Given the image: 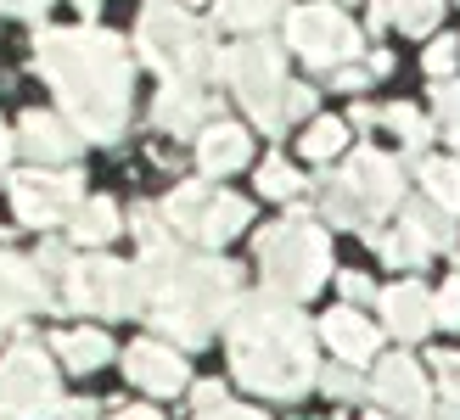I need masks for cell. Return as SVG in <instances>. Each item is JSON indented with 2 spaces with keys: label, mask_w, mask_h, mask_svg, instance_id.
<instances>
[{
  "label": "cell",
  "mask_w": 460,
  "mask_h": 420,
  "mask_svg": "<svg viewBox=\"0 0 460 420\" xmlns=\"http://www.w3.org/2000/svg\"><path fill=\"white\" fill-rule=\"evenodd\" d=\"M40 74L62 96L67 118L90 140H112L129 112V51L119 34L102 29H45L40 34Z\"/></svg>",
  "instance_id": "cell-1"
},
{
  "label": "cell",
  "mask_w": 460,
  "mask_h": 420,
  "mask_svg": "<svg viewBox=\"0 0 460 420\" xmlns=\"http://www.w3.org/2000/svg\"><path fill=\"white\" fill-rule=\"evenodd\" d=\"M230 364H236V381L264 392V398H297V392L314 387V376H320L309 325L297 319V309L281 297H259L236 314Z\"/></svg>",
  "instance_id": "cell-2"
},
{
  "label": "cell",
  "mask_w": 460,
  "mask_h": 420,
  "mask_svg": "<svg viewBox=\"0 0 460 420\" xmlns=\"http://www.w3.org/2000/svg\"><path fill=\"white\" fill-rule=\"evenodd\" d=\"M259 269H264V292L281 302H304L309 292H320V280L332 269L326 236L309 219H281L259 236Z\"/></svg>",
  "instance_id": "cell-3"
},
{
  "label": "cell",
  "mask_w": 460,
  "mask_h": 420,
  "mask_svg": "<svg viewBox=\"0 0 460 420\" xmlns=\"http://www.w3.org/2000/svg\"><path fill=\"white\" fill-rule=\"evenodd\" d=\"M141 57L152 67H164L169 79H202L208 74V39H202V29L174 6V0H146Z\"/></svg>",
  "instance_id": "cell-4"
},
{
  "label": "cell",
  "mask_w": 460,
  "mask_h": 420,
  "mask_svg": "<svg viewBox=\"0 0 460 420\" xmlns=\"http://www.w3.org/2000/svg\"><path fill=\"white\" fill-rule=\"evenodd\" d=\"M57 370L40 347H17L0 359V420H57Z\"/></svg>",
  "instance_id": "cell-5"
},
{
  "label": "cell",
  "mask_w": 460,
  "mask_h": 420,
  "mask_svg": "<svg viewBox=\"0 0 460 420\" xmlns=\"http://www.w3.org/2000/svg\"><path fill=\"white\" fill-rule=\"evenodd\" d=\"M219 74L236 84V96L252 107V118H259L264 129H281V51L264 39H252V45H236V51H225L219 57Z\"/></svg>",
  "instance_id": "cell-6"
},
{
  "label": "cell",
  "mask_w": 460,
  "mask_h": 420,
  "mask_svg": "<svg viewBox=\"0 0 460 420\" xmlns=\"http://www.w3.org/2000/svg\"><path fill=\"white\" fill-rule=\"evenodd\" d=\"M67 302L84 314H135L146 302L141 269L112 264V258H79L67 264Z\"/></svg>",
  "instance_id": "cell-7"
},
{
  "label": "cell",
  "mask_w": 460,
  "mask_h": 420,
  "mask_svg": "<svg viewBox=\"0 0 460 420\" xmlns=\"http://www.w3.org/2000/svg\"><path fill=\"white\" fill-rule=\"evenodd\" d=\"M287 39L309 67H337L359 51V29L337 6H297L287 17Z\"/></svg>",
  "instance_id": "cell-8"
},
{
  "label": "cell",
  "mask_w": 460,
  "mask_h": 420,
  "mask_svg": "<svg viewBox=\"0 0 460 420\" xmlns=\"http://www.w3.org/2000/svg\"><path fill=\"white\" fill-rule=\"evenodd\" d=\"M79 191H84L79 169H67V174H40V169H29V174L12 179V207H17L22 224L51 230V224H62L79 207Z\"/></svg>",
  "instance_id": "cell-9"
},
{
  "label": "cell",
  "mask_w": 460,
  "mask_h": 420,
  "mask_svg": "<svg viewBox=\"0 0 460 420\" xmlns=\"http://www.w3.org/2000/svg\"><path fill=\"white\" fill-rule=\"evenodd\" d=\"M337 185L359 202V214H365V219H376V214H387V207H399V197H404L399 162H387L382 152H354Z\"/></svg>",
  "instance_id": "cell-10"
},
{
  "label": "cell",
  "mask_w": 460,
  "mask_h": 420,
  "mask_svg": "<svg viewBox=\"0 0 460 420\" xmlns=\"http://www.w3.org/2000/svg\"><path fill=\"white\" fill-rule=\"evenodd\" d=\"M124 370H129V381L141 387V392H157V398H169V392L186 387V359L174 354V347L164 342H129V354H124Z\"/></svg>",
  "instance_id": "cell-11"
},
{
  "label": "cell",
  "mask_w": 460,
  "mask_h": 420,
  "mask_svg": "<svg viewBox=\"0 0 460 420\" xmlns=\"http://www.w3.org/2000/svg\"><path fill=\"white\" fill-rule=\"evenodd\" d=\"M382 314H387V331L394 337L416 342V337L432 331V292L416 286V280H399V286L382 292Z\"/></svg>",
  "instance_id": "cell-12"
},
{
  "label": "cell",
  "mask_w": 460,
  "mask_h": 420,
  "mask_svg": "<svg viewBox=\"0 0 460 420\" xmlns=\"http://www.w3.org/2000/svg\"><path fill=\"white\" fill-rule=\"evenodd\" d=\"M371 392H376L387 409H399V415H421L427 398H432L416 359H387V364L376 370V387H371Z\"/></svg>",
  "instance_id": "cell-13"
},
{
  "label": "cell",
  "mask_w": 460,
  "mask_h": 420,
  "mask_svg": "<svg viewBox=\"0 0 460 420\" xmlns=\"http://www.w3.org/2000/svg\"><path fill=\"white\" fill-rule=\"evenodd\" d=\"M45 302H51V297H45V286H40V269L0 252V325H12L17 314H29V309H45Z\"/></svg>",
  "instance_id": "cell-14"
},
{
  "label": "cell",
  "mask_w": 460,
  "mask_h": 420,
  "mask_svg": "<svg viewBox=\"0 0 460 420\" xmlns=\"http://www.w3.org/2000/svg\"><path fill=\"white\" fill-rule=\"evenodd\" d=\"M320 331H326V342L337 347L342 364H365V359L376 354V325L365 319V314H354V309H332Z\"/></svg>",
  "instance_id": "cell-15"
},
{
  "label": "cell",
  "mask_w": 460,
  "mask_h": 420,
  "mask_svg": "<svg viewBox=\"0 0 460 420\" xmlns=\"http://www.w3.org/2000/svg\"><path fill=\"white\" fill-rule=\"evenodd\" d=\"M252 152V140L242 124H208L197 140V162H202V174H230V169H242Z\"/></svg>",
  "instance_id": "cell-16"
},
{
  "label": "cell",
  "mask_w": 460,
  "mask_h": 420,
  "mask_svg": "<svg viewBox=\"0 0 460 420\" xmlns=\"http://www.w3.org/2000/svg\"><path fill=\"white\" fill-rule=\"evenodd\" d=\"M22 152L34 162H67L74 157V129H67L57 112H29V118H22Z\"/></svg>",
  "instance_id": "cell-17"
},
{
  "label": "cell",
  "mask_w": 460,
  "mask_h": 420,
  "mask_svg": "<svg viewBox=\"0 0 460 420\" xmlns=\"http://www.w3.org/2000/svg\"><path fill=\"white\" fill-rule=\"evenodd\" d=\"M202 112H208V96H202L197 79H169V90L157 96V124L164 129H191Z\"/></svg>",
  "instance_id": "cell-18"
},
{
  "label": "cell",
  "mask_w": 460,
  "mask_h": 420,
  "mask_svg": "<svg viewBox=\"0 0 460 420\" xmlns=\"http://www.w3.org/2000/svg\"><path fill=\"white\" fill-rule=\"evenodd\" d=\"M247 214H252V207H247L242 197H225V191H214L208 214L197 219V230H191V236H197V241H208V247H219V241H230V236H236V230L247 224Z\"/></svg>",
  "instance_id": "cell-19"
},
{
  "label": "cell",
  "mask_w": 460,
  "mask_h": 420,
  "mask_svg": "<svg viewBox=\"0 0 460 420\" xmlns=\"http://www.w3.org/2000/svg\"><path fill=\"white\" fill-rule=\"evenodd\" d=\"M74 241L79 247H102V241H112L119 236V202H107V197H90V202H79L74 207Z\"/></svg>",
  "instance_id": "cell-20"
},
{
  "label": "cell",
  "mask_w": 460,
  "mask_h": 420,
  "mask_svg": "<svg viewBox=\"0 0 460 420\" xmlns=\"http://www.w3.org/2000/svg\"><path fill=\"white\" fill-rule=\"evenodd\" d=\"M444 17V0H376V22H399L404 34H432Z\"/></svg>",
  "instance_id": "cell-21"
},
{
  "label": "cell",
  "mask_w": 460,
  "mask_h": 420,
  "mask_svg": "<svg viewBox=\"0 0 460 420\" xmlns=\"http://www.w3.org/2000/svg\"><path fill=\"white\" fill-rule=\"evenodd\" d=\"M57 354L67 370H96L112 359V342L107 331H57Z\"/></svg>",
  "instance_id": "cell-22"
},
{
  "label": "cell",
  "mask_w": 460,
  "mask_h": 420,
  "mask_svg": "<svg viewBox=\"0 0 460 420\" xmlns=\"http://www.w3.org/2000/svg\"><path fill=\"white\" fill-rule=\"evenodd\" d=\"M421 185H427V197L438 202L444 214H460V162L427 157V162H421Z\"/></svg>",
  "instance_id": "cell-23"
},
{
  "label": "cell",
  "mask_w": 460,
  "mask_h": 420,
  "mask_svg": "<svg viewBox=\"0 0 460 420\" xmlns=\"http://www.w3.org/2000/svg\"><path fill=\"white\" fill-rule=\"evenodd\" d=\"M208 202H214V191L197 179V185H180V191L169 197V207H164V214H169V224H174V230H186V236H191V230H197V219L208 214Z\"/></svg>",
  "instance_id": "cell-24"
},
{
  "label": "cell",
  "mask_w": 460,
  "mask_h": 420,
  "mask_svg": "<svg viewBox=\"0 0 460 420\" xmlns=\"http://www.w3.org/2000/svg\"><path fill=\"white\" fill-rule=\"evenodd\" d=\"M342 146H349V124H342V118H314V124H309V135H304V146H297V152H304L309 162H332Z\"/></svg>",
  "instance_id": "cell-25"
},
{
  "label": "cell",
  "mask_w": 460,
  "mask_h": 420,
  "mask_svg": "<svg viewBox=\"0 0 460 420\" xmlns=\"http://www.w3.org/2000/svg\"><path fill=\"white\" fill-rule=\"evenodd\" d=\"M275 12H281V0H219V22L230 29H264Z\"/></svg>",
  "instance_id": "cell-26"
},
{
  "label": "cell",
  "mask_w": 460,
  "mask_h": 420,
  "mask_svg": "<svg viewBox=\"0 0 460 420\" xmlns=\"http://www.w3.org/2000/svg\"><path fill=\"white\" fill-rule=\"evenodd\" d=\"M259 191H264V197H275V202H287V197L304 191V179H297V169H292L287 157H270L264 169H259Z\"/></svg>",
  "instance_id": "cell-27"
},
{
  "label": "cell",
  "mask_w": 460,
  "mask_h": 420,
  "mask_svg": "<svg viewBox=\"0 0 460 420\" xmlns=\"http://www.w3.org/2000/svg\"><path fill=\"white\" fill-rule=\"evenodd\" d=\"M432 370L444 387V420H460V354H432Z\"/></svg>",
  "instance_id": "cell-28"
},
{
  "label": "cell",
  "mask_w": 460,
  "mask_h": 420,
  "mask_svg": "<svg viewBox=\"0 0 460 420\" xmlns=\"http://www.w3.org/2000/svg\"><path fill=\"white\" fill-rule=\"evenodd\" d=\"M455 57H460V39H455V34H438V39L427 45V57H421V62H427V74H432V79H444V74H455Z\"/></svg>",
  "instance_id": "cell-29"
},
{
  "label": "cell",
  "mask_w": 460,
  "mask_h": 420,
  "mask_svg": "<svg viewBox=\"0 0 460 420\" xmlns=\"http://www.w3.org/2000/svg\"><path fill=\"white\" fill-rule=\"evenodd\" d=\"M432 319H438V325H449V331L460 325V280H444V292L432 297Z\"/></svg>",
  "instance_id": "cell-30"
},
{
  "label": "cell",
  "mask_w": 460,
  "mask_h": 420,
  "mask_svg": "<svg viewBox=\"0 0 460 420\" xmlns=\"http://www.w3.org/2000/svg\"><path fill=\"white\" fill-rule=\"evenodd\" d=\"M387 124H394V129L410 140V146H421V140H427V124H421L416 107H387Z\"/></svg>",
  "instance_id": "cell-31"
},
{
  "label": "cell",
  "mask_w": 460,
  "mask_h": 420,
  "mask_svg": "<svg viewBox=\"0 0 460 420\" xmlns=\"http://www.w3.org/2000/svg\"><path fill=\"white\" fill-rule=\"evenodd\" d=\"M309 112H314V90L287 84V90H281V124H287V118H309Z\"/></svg>",
  "instance_id": "cell-32"
},
{
  "label": "cell",
  "mask_w": 460,
  "mask_h": 420,
  "mask_svg": "<svg viewBox=\"0 0 460 420\" xmlns=\"http://www.w3.org/2000/svg\"><path fill=\"white\" fill-rule=\"evenodd\" d=\"M320 381H326V392H332V398H359V392H365V387L349 376V370H326Z\"/></svg>",
  "instance_id": "cell-33"
},
{
  "label": "cell",
  "mask_w": 460,
  "mask_h": 420,
  "mask_svg": "<svg viewBox=\"0 0 460 420\" xmlns=\"http://www.w3.org/2000/svg\"><path fill=\"white\" fill-rule=\"evenodd\" d=\"M337 286H342V297H349V302H365V297H371V280H365V275H354V269L342 275Z\"/></svg>",
  "instance_id": "cell-34"
},
{
  "label": "cell",
  "mask_w": 460,
  "mask_h": 420,
  "mask_svg": "<svg viewBox=\"0 0 460 420\" xmlns=\"http://www.w3.org/2000/svg\"><path fill=\"white\" fill-rule=\"evenodd\" d=\"M191 398H197V409H202V415H208V409H219V404H225V387H219V381H202Z\"/></svg>",
  "instance_id": "cell-35"
},
{
  "label": "cell",
  "mask_w": 460,
  "mask_h": 420,
  "mask_svg": "<svg viewBox=\"0 0 460 420\" xmlns=\"http://www.w3.org/2000/svg\"><path fill=\"white\" fill-rule=\"evenodd\" d=\"M432 107H438L444 118H455V124H460V84H444V90H438V101H432Z\"/></svg>",
  "instance_id": "cell-36"
},
{
  "label": "cell",
  "mask_w": 460,
  "mask_h": 420,
  "mask_svg": "<svg viewBox=\"0 0 460 420\" xmlns=\"http://www.w3.org/2000/svg\"><path fill=\"white\" fill-rule=\"evenodd\" d=\"M202 420H264L259 409H230V404H219V409H208Z\"/></svg>",
  "instance_id": "cell-37"
},
{
  "label": "cell",
  "mask_w": 460,
  "mask_h": 420,
  "mask_svg": "<svg viewBox=\"0 0 460 420\" xmlns=\"http://www.w3.org/2000/svg\"><path fill=\"white\" fill-rule=\"evenodd\" d=\"M57 415H62V420H90V415H96V404H90V398H74V404H62Z\"/></svg>",
  "instance_id": "cell-38"
},
{
  "label": "cell",
  "mask_w": 460,
  "mask_h": 420,
  "mask_svg": "<svg viewBox=\"0 0 460 420\" xmlns=\"http://www.w3.org/2000/svg\"><path fill=\"white\" fill-rule=\"evenodd\" d=\"M365 79H371L365 67H342V74H337V84H342V90H365Z\"/></svg>",
  "instance_id": "cell-39"
},
{
  "label": "cell",
  "mask_w": 460,
  "mask_h": 420,
  "mask_svg": "<svg viewBox=\"0 0 460 420\" xmlns=\"http://www.w3.org/2000/svg\"><path fill=\"white\" fill-rule=\"evenodd\" d=\"M12 6H17V12H22V17H40V12H45V6H51V0H12Z\"/></svg>",
  "instance_id": "cell-40"
},
{
  "label": "cell",
  "mask_w": 460,
  "mask_h": 420,
  "mask_svg": "<svg viewBox=\"0 0 460 420\" xmlns=\"http://www.w3.org/2000/svg\"><path fill=\"white\" fill-rule=\"evenodd\" d=\"M112 420H164V415H157V409H119Z\"/></svg>",
  "instance_id": "cell-41"
},
{
  "label": "cell",
  "mask_w": 460,
  "mask_h": 420,
  "mask_svg": "<svg viewBox=\"0 0 460 420\" xmlns=\"http://www.w3.org/2000/svg\"><path fill=\"white\" fill-rule=\"evenodd\" d=\"M6 157H12V135H6V124H0V174H6Z\"/></svg>",
  "instance_id": "cell-42"
},
{
  "label": "cell",
  "mask_w": 460,
  "mask_h": 420,
  "mask_svg": "<svg viewBox=\"0 0 460 420\" xmlns=\"http://www.w3.org/2000/svg\"><path fill=\"white\" fill-rule=\"evenodd\" d=\"M371 420H387V415H371Z\"/></svg>",
  "instance_id": "cell-43"
}]
</instances>
